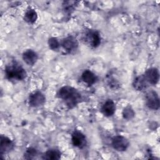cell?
Instances as JSON below:
<instances>
[{"label":"cell","instance_id":"obj_1","mask_svg":"<svg viewBox=\"0 0 160 160\" xmlns=\"http://www.w3.org/2000/svg\"><path fill=\"white\" fill-rule=\"evenodd\" d=\"M57 96L62 99L69 108H74L81 100L80 92L74 88L69 86L61 88L58 91Z\"/></svg>","mask_w":160,"mask_h":160},{"label":"cell","instance_id":"obj_2","mask_svg":"<svg viewBox=\"0 0 160 160\" xmlns=\"http://www.w3.org/2000/svg\"><path fill=\"white\" fill-rule=\"evenodd\" d=\"M4 72L6 78L11 81H22L27 77L26 70L16 62L7 65Z\"/></svg>","mask_w":160,"mask_h":160},{"label":"cell","instance_id":"obj_3","mask_svg":"<svg viewBox=\"0 0 160 160\" xmlns=\"http://www.w3.org/2000/svg\"><path fill=\"white\" fill-rule=\"evenodd\" d=\"M86 42L92 48L98 47L101 42V38L99 33L96 30H89L84 36Z\"/></svg>","mask_w":160,"mask_h":160},{"label":"cell","instance_id":"obj_4","mask_svg":"<svg viewBox=\"0 0 160 160\" xmlns=\"http://www.w3.org/2000/svg\"><path fill=\"white\" fill-rule=\"evenodd\" d=\"M128 139L122 136H116L112 139V146L118 151H124L129 147Z\"/></svg>","mask_w":160,"mask_h":160},{"label":"cell","instance_id":"obj_5","mask_svg":"<svg viewBox=\"0 0 160 160\" xmlns=\"http://www.w3.org/2000/svg\"><path fill=\"white\" fill-rule=\"evenodd\" d=\"M46 101V98L41 91H34L29 94L28 102L31 107L36 108L42 105Z\"/></svg>","mask_w":160,"mask_h":160},{"label":"cell","instance_id":"obj_6","mask_svg":"<svg viewBox=\"0 0 160 160\" xmlns=\"http://www.w3.org/2000/svg\"><path fill=\"white\" fill-rule=\"evenodd\" d=\"M146 104L151 109L157 110L159 108V98L156 91H150L146 94Z\"/></svg>","mask_w":160,"mask_h":160},{"label":"cell","instance_id":"obj_7","mask_svg":"<svg viewBox=\"0 0 160 160\" xmlns=\"http://www.w3.org/2000/svg\"><path fill=\"white\" fill-rule=\"evenodd\" d=\"M72 143L74 146L82 149L86 146L87 141L85 135L78 130H75L71 136Z\"/></svg>","mask_w":160,"mask_h":160},{"label":"cell","instance_id":"obj_8","mask_svg":"<svg viewBox=\"0 0 160 160\" xmlns=\"http://www.w3.org/2000/svg\"><path fill=\"white\" fill-rule=\"evenodd\" d=\"M61 45L66 52L71 53L78 48V42L74 37L69 36L62 40Z\"/></svg>","mask_w":160,"mask_h":160},{"label":"cell","instance_id":"obj_9","mask_svg":"<svg viewBox=\"0 0 160 160\" xmlns=\"http://www.w3.org/2000/svg\"><path fill=\"white\" fill-rule=\"evenodd\" d=\"M143 76L148 84L155 85L159 81V73L157 68H151L148 69Z\"/></svg>","mask_w":160,"mask_h":160},{"label":"cell","instance_id":"obj_10","mask_svg":"<svg viewBox=\"0 0 160 160\" xmlns=\"http://www.w3.org/2000/svg\"><path fill=\"white\" fill-rule=\"evenodd\" d=\"M1 142H0V153L1 155L6 154L11 152L14 147L13 141L9 138L1 135Z\"/></svg>","mask_w":160,"mask_h":160},{"label":"cell","instance_id":"obj_11","mask_svg":"<svg viewBox=\"0 0 160 160\" xmlns=\"http://www.w3.org/2000/svg\"><path fill=\"white\" fill-rule=\"evenodd\" d=\"M116 111V105L111 99L107 100L101 107L102 113L107 117L112 116Z\"/></svg>","mask_w":160,"mask_h":160},{"label":"cell","instance_id":"obj_12","mask_svg":"<svg viewBox=\"0 0 160 160\" xmlns=\"http://www.w3.org/2000/svg\"><path fill=\"white\" fill-rule=\"evenodd\" d=\"M22 59L27 64L32 66L36 62L38 59V56L34 51L32 49H27L22 54Z\"/></svg>","mask_w":160,"mask_h":160},{"label":"cell","instance_id":"obj_13","mask_svg":"<svg viewBox=\"0 0 160 160\" xmlns=\"http://www.w3.org/2000/svg\"><path fill=\"white\" fill-rule=\"evenodd\" d=\"M82 80L88 86L93 85L97 81V76L96 74L89 69L84 70L81 75Z\"/></svg>","mask_w":160,"mask_h":160},{"label":"cell","instance_id":"obj_14","mask_svg":"<svg viewBox=\"0 0 160 160\" xmlns=\"http://www.w3.org/2000/svg\"><path fill=\"white\" fill-rule=\"evenodd\" d=\"M38 19V14L34 9L28 8L24 15V21L29 24L34 23Z\"/></svg>","mask_w":160,"mask_h":160},{"label":"cell","instance_id":"obj_15","mask_svg":"<svg viewBox=\"0 0 160 160\" xmlns=\"http://www.w3.org/2000/svg\"><path fill=\"white\" fill-rule=\"evenodd\" d=\"M148 83L145 79L143 75H141L135 78L133 81L132 85L135 89L137 91H142L146 88Z\"/></svg>","mask_w":160,"mask_h":160},{"label":"cell","instance_id":"obj_16","mask_svg":"<svg viewBox=\"0 0 160 160\" xmlns=\"http://www.w3.org/2000/svg\"><path fill=\"white\" fill-rule=\"evenodd\" d=\"M42 158L47 160H58L61 158V152L57 149H48L44 154Z\"/></svg>","mask_w":160,"mask_h":160},{"label":"cell","instance_id":"obj_17","mask_svg":"<svg viewBox=\"0 0 160 160\" xmlns=\"http://www.w3.org/2000/svg\"><path fill=\"white\" fill-rule=\"evenodd\" d=\"M36 155H37L36 149L33 148H29L26 150L24 154V158L26 159H32L35 158Z\"/></svg>","mask_w":160,"mask_h":160},{"label":"cell","instance_id":"obj_18","mask_svg":"<svg viewBox=\"0 0 160 160\" xmlns=\"http://www.w3.org/2000/svg\"><path fill=\"white\" fill-rule=\"evenodd\" d=\"M122 116H123V118L126 119H130L134 117V112L131 106H126L123 109Z\"/></svg>","mask_w":160,"mask_h":160},{"label":"cell","instance_id":"obj_19","mask_svg":"<svg viewBox=\"0 0 160 160\" xmlns=\"http://www.w3.org/2000/svg\"><path fill=\"white\" fill-rule=\"evenodd\" d=\"M48 45L49 48L52 50H57L60 46V43L57 38L52 37L49 39Z\"/></svg>","mask_w":160,"mask_h":160},{"label":"cell","instance_id":"obj_20","mask_svg":"<svg viewBox=\"0 0 160 160\" xmlns=\"http://www.w3.org/2000/svg\"><path fill=\"white\" fill-rule=\"evenodd\" d=\"M78 2L76 1H66L64 2V4L63 5L64 10L66 12L71 13L74 9V7L76 5V3Z\"/></svg>","mask_w":160,"mask_h":160}]
</instances>
